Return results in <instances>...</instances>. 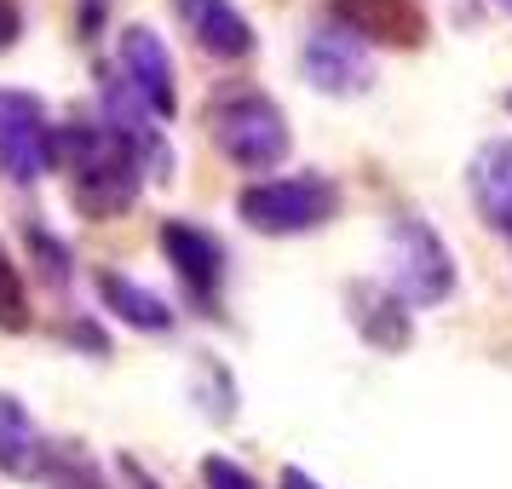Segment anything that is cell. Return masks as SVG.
Segmentation results:
<instances>
[{
    "label": "cell",
    "instance_id": "1",
    "mask_svg": "<svg viewBox=\"0 0 512 489\" xmlns=\"http://www.w3.org/2000/svg\"><path fill=\"white\" fill-rule=\"evenodd\" d=\"M52 167L70 179L87 219H116L139 202L144 150L116 127H52Z\"/></svg>",
    "mask_w": 512,
    "mask_h": 489
},
{
    "label": "cell",
    "instance_id": "2",
    "mask_svg": "<svg viewBox=\"0 0 512 489\" xmlns=\"http://www.w3.org/2000/svg\"><path fill=\"white\" fill-rule=\"evenodd\" d=\"M386 288L403 305H438L455 288V259L443 236L415 213H397L386 225Z\"/></svg>",
    "mask_w": 512,
    "mask_h": 489
},
{
    "label": "cell",
    "instance_id": "3",
    "mask_svg": "<svg viewBox=\"0 0 512 489\" xmlns=\"http://www.w3.org/2000/svg\"><path fill=\"white\" fill-rule=\"evenodd\" d=\"M236 213L265 236H300L317 231L340 213V190L323 173H288V179H265L236 196Z\"/></svg>",
    "mask_w": 512,
    "mask_h": 489
},
{
    "label": "cell",
    "instance_id": "4",
    "mask_svg": "<svg viewBox=\"0 0 512 489\" xmlns=\"http://www.w3.org/2000/svg\"><path fill=\"white\" fill-rule=\"evenodd\" d=\"M208 133L213 144L231 156L236 167H248V173H265V167H277L288 156V121L282 110L271 104L265 93H231L219 98L208 110Z\"/></svg>",
    "mask_w": 512,
    "mask_h": 489
},
{
    "label": "cell",
    "instance_id": "5",
    "mask_svg": "<svg viewBox=\"0 0 512 489\" xmlns=\"http://www.w3.org/2000/svg\"><path fill=\"white\" fill-rule=\"evenodd\" d=\"M0 173L12 185H35L52 173V127L35 93L0 87Z\"/></svg>",
    "mask_w": 512,
    "mask_h": 489
},
{
    "label": "cell",
    "instance_id": "6",
    "mask_svg": "<svg viewBox=\"0 0 512 489\" xmlns=\"http://www.w3.org/2000/svg\"><path fill=\"white\" fill-rule=\"evenodd\" d=\"M300 70L305 81L317 87V93L328 98H351V93H363L374 81V64H369V52H363V41L351 35V29L340 24H317L311 35L300 41Z\"/></svg>",
    "mask_w": 512,
    "mask_h": 489
},
{
    "label": "cell",
    "instance_id": "7",
    "mask_svg": "<svg viewBox=\"0 0 512 489\" xmlns=\"http://www.w3.org/2000/svg\"><path fill=\"white\" fill-rule=\"evenodd\" d=\"M328 24L351 29L357 41H380V47H420L426 41L420 0H328Z\"/></svg>",
    "mask_w": 512,
    "mask_h": 489
},
{
    "label": "cell",
    "instance_id": "8",
    "mask_svg": "<svg viewBox=\"0 0 512 489\" xmlns=\"http://www.w3.org/2000/svg\"><path fill=\"white\" fill-rule=\"evenodd\" d=\"M121 75L133 81V93L150 104V116L167 121L173 110H179V87H173V58H167L162 35L156 29H121Z\"/></svg>",
    "mask_w": 512,
    "mask_h": 489
},
{
    "label": "cell",
    "instance_id": "9",
    "mask_svg": "<svg viewBox=\"0 0 512 489\" xmlns=\"http://www.w3.org/2000/svg\"><path fill=\"white\" fill-rule=\"evenodd\" d=\"M162 254L173 259V271H179V282H185L190 294L202 305H213L219 282H225V242L213 231H202V225H190V219H167Z\"/></svg>",
    "mask_w": 512,
    "mask_h": 489
},
{
    "label": "cell",
    "instance_id": "10",
    "mask_svg": "<svg viewBox=\"0 0 512 489\" xmlns=\"http://www.w3.org/2000/svg\"><path fill=\"white\" fill-rule=\"evenodd\" d=\"M173 18L196 35V47L213 58H248L254 52V24L231 0H173Z\"/></svg>",
    "mask_w": 512,
    "mask_h": 489
},
{
    "label": "cell",
    "instance_id": "11",
    "mask_svg": "<svg viewBox=\"0 0 512 489\" xmlns=\"http://www.w3.org/2000/svg\"><path fill=\"white\" fill-rule=\"evenodd\" d=\"M346 300H351V323H357V334L369 340V346L380 351H403L409 346V305L397 300L392 288H374V282H351L346 288Z\"/></svg>",
    "mask_w": 512,
    "mask_h": 489
},
{
    "label": "cell",
    "instance_id": "12",
    "mask_svg": "<svg viewBox=\"0 0 512 489\" xmlns=\"http://www.w3.org/2000/svg\"><path fill=\"white\" fill-rule=\"evenodd\" d=\"M466 185H472L478 213H484L501 236H512V139H489L484 150L472 156Z\"/></svg>",
    "mask_w": 512,
    "mask_h": 489
},
{
    "label": "cell",
    "instance_id": "13",
    "mask_svg": "<svg viewBox=\"0 0 512 489\" xmlns=\"http://www.w3.org/2000/svg\"><path fill=\"white\" fill-rule=\"evenodd\" d=\"M98 300H104V311H116L127 328H144V334H162V328H173V311H167L162 294H150L144 282H127L121 271H98Z\"/></svg>",
    "mask_w": 512,
    "mask_h": 489
},
{
    "label": "cell",
    "instance_id": "14",
    "mask_svg": "<svg viewBox=\"0 0 512 489\" xmlns=\"http://www.w3.org/2000/svg\"><path fill=\"white\" fill-rule=\"evenodd\" d=\"M41 443L47 438L35 432L29 409L12 392H0V472H6V478H35V466H41Z\"/></svg>",
    "mask_w": 512,
    "mask_h": 489
},
{
    "label": "cell",
    "instance_id": "15",
    "mask_svg": "<svg viewBox=\"0 0 512 489\" xmlns=\"http://www.w3.org/2000/svg\"><path fill=\"white\" fill-rule=\"evenodd\" d=\"M35 478L47 489H110L104 484V472L98 461L81 449V443H41V466H35Z\"/></svg>",
    "mask_w": 512,
    "mask_h": 489
},
{
    "label": "cell",
    "instance_id": "16",
    "mask_svg": "<svg viewBox=\"0 0 512 489\" xmlns=\"http://www.w3.org/2000/svg\"><path fill=\"white\" fill-rule=\"evenodd\" d=\"M0 328L6 334L29 328V294H24V282H18V265L6 259V248H0Z\"/></svg>",
    "mask_w": 512,
    "mask_h": 489
},
{
    "label": "cell",
    "instance_id": "17",
    "mask_svg": "<svg viewBox=\"0 0 512 489\" xmlns=\"http://www.w3.org/2000/svg\"><path fill=\"white\" fill-rule=\"evenodd\" d=\"M24 242H29V254H35V265L47 271L52 288H64V282H70V254H64V242H58L52 231H41V225H29Z\"/></svg>",
    "mask_w": 512,
    "mask_h": 489
},
{
    "label": "cell",
    "instance_id": "18",
    "mask_svg": "<svg viewBox=\"0 0 512 489\" xmlns=\"http://www.w3.org/2000/svg\"><path fill=\"white\" fill-rule=\"evenodd\" d=\"M202 484L208 489H259L254 478H248L236 461H225V455H208V461H202Z\"/></svg>",
    "mask_w": 512,
    "mask_h": 489
},
{
    "label": "cell",
    "instance_id": "19",
    "mask_svg": "<svg viewBox=\"0 0 512 489\" xmlns=\"http://www.w3.org/2000/svg\"><path fill=\"white\" fill-rule=\"evenodd\" d=\"M18 29H24V18H18V0H0V47H12V41H18Z\"/></svg>",
    "mask_w": 512,
    "mask_h": 489
},
{
    "label": "cell",
    "instance_id": "20",
    "mask_svg": "<svg viewBox=\"0 0 512 489\" xmlns=\"http://www.w3.org/2000/svg\"><path fill=\"white\" fill-rule=\"evenodd\" d=\"M277 489H323L311 472H300V466H282V478H277Z\"/></svg>",
    "mask_w": 512,
    "mask_h": 489
},
{
    "label": "cell",
    "instance_id": "21",
    "mask_svg": "<svg viewBox=\"0 0 512 489\" xmlns=\"http://www.w3.org/2000/svg\"><path fill=\"white\" fill-rule=\"evenodd\" d=\"M70 340H81V346L104 351V334H98V328H87V323H75V328H70Z\"/></svg>",
    "mask_w": 512,
    "mask_h": 489
},
{
    "label": "cell",
    "instance_id": "22",
    "mask_svg": "<svg viewBox=\"0 0 512 489\" xmlns=\"http://www.w3.org/2000/svg\"><path fill=\"white\" fill-rule=\"evenodd\" d=\"M495 6H501V12H507V18H512V0H495Z\"/></svg>",
    "mask_w": 512,
    "mask_h": 489
},
{
    "label": "cell",
    "instance_id": "23",
    "mask_svg": "<svg viewBox=\"0 0 512 489\" xmlns=\"http://www.w3.org/2000/svg\"><path fill=\"white\" fill-rule=\"evenodd\" d=\"M507 110H512V93H507Z\"/></svg>",
    "mask_w": 512,
    "mask_h": 489
}]
</instances>
